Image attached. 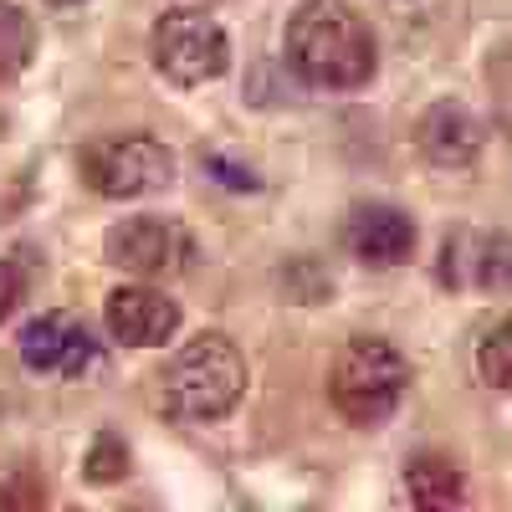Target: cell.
<instances>
[{
  "label": "cell",
  "mask_w": 512,
  "mask_h": 512,
  "mask_svg": "<svg viewBox=\"0 0 512 512\" xmlns=\"http://www.w3.org/2000/svg\"><path fill=\"white\" fill-rule=\"evenodd\" d=\"M477 374L487 379V390L512 395V318L482 333V344H477Z\"/></svg>",
  "instance_id": "5bb4252c"
},
{
  "label": "cell",
  "mask_w": 512,
  "mask_h": 512,
  "mask_svg": "<svg viewBox=\"0 0 512 512\" xmlns=\"http://www.w3.org/2000/svg\"><path fill=\"white\" fill-rule=\"evenodd\" d=\"M287 67L313 88L354 93L379 67V41L349 0H303L287 21Z\"/></svg>",
  "instance_id": "6da1fadb"
},
{
  "label": "cell",
  "mask_w": 512,
  "mask_h": 512,
  "mask_svg": "<svg viewBox=\"0 0 512 512\" xmlns=\"http://www.w3.org/2000/svg\"><path fill=\"white\" fill-rule=\"evenodd\" d=\"M108 262L139 282H164V277H180L195 262V241L175 216H128L108 231L103 241Z\"/></svg>",
  "instance_id": "8992f818"
},
{
  "label": "cell",
  "mask_w": 512,
  "mask_h": 512,
  "mask_svg": "<svg viewBox=\"0 0 512 512\" xmlns=\"http://www.w3.org/2000/svg\"><path fill=\"white\" fill-rule=\"evenodd\" d=\"M405 492L415 507L425 512H441V507H461L466 502V477L461 466L441 451H420L410 466H405Z\"/></svg>",
  "instance_id": "7c38bea8"
},
{
  "label": "cell",
  "mask_w": 512,
  "mask_h": 512,
  "mask_svg": "<svg viewBox=\"0 0 512 512\" xmlns=\"http://www.w3.org/2000/svg\"><path fill=\"white\" fill-rule=\"evenodd\" d=\"M93 338L82 333L77 323H57V318H36L26 333H21V364L26 369H41V374H82L93 364Z\"/></svg>",
  "instance_id": "8fae6325"
},
{
  "label": "cell",
  "mask_w": 512,
  "mask_h": 512,
  "mask_svg": "<svg viewBox=\"0 0 512 512\" xmlns=\"http://www.w3.org/2000/svg\"><path fill=\"white\" fill-rule=\"evenodd\" d=\"M26 297V272L16 262H0V323H6Z\"/></svg>",
  "instance_id": "2e32d148"
},
{
  "label": "cell",
  "mask_w": 512,
  "mask_h": 512,
  "mask_svg": "<svg viewBox=\"0 0 512 512\" xmlns=\"http://www.w3.org/2000/svg\"><path fill=\"white\" fill-rule=\"evenodd\" d=\"M405 390H410V364L390 338H379V333L349 338L333 359V374H328V400L349 425L390 420L400 410Z\"/></svg>",
  "instance_id": "3957f363"
},
{
  "label": "cell",
  "mask_w": 512,
  "mask_h": 512,
  "mask_svg": "<svg viewBox=\"0 0 512 512\" xmlns=\"http://www.w3.org/2000/svg\"><path fill=\"white\" fill-rule=\"evenodd\" d=\"M436 272L451 287L512 292V231H472V226L451 231V241L441 246Z\"/></svg>",
  "instance_id": "52a82bcc"
},
{
  "label": "cell",
  "mask_w": 512,
  "mask_h": 512,
  "mask_svg": "<svg viewBox=\"0 0 512 512\" xmlns=\"http://www.w3.org/2000/svg\"><path fill=\"white\" fill-rule=\"evenodd\" d=\"M154 67L175 82V88H200L216 82L231 67V41L216 16L195 6H175L154 21Z\"/></svg>",
  "instance_id": "5b68a950"
},
{
  "label": "cell",
  "mask_w": 512,
  "mask_h": 512,
  "mask_svg": "<svg viewBox=\"0 0 512 512\" xmlns=\"http://www.w3.org/2000/svg\"><path fill=\"white\" fill-rule=\"evenodd\" d=\"M246 395V359L226 333H195L164 369V400L180 420H226Z\"/></svg>",
  "instance_id": "7a4b0ae2"
},
{
  "label": "cell",
  "mask_w": 512,
  "mask_h": 512,
  "mask_svg": "<svg viewBox=\"0 0 512 512\" xmlns=\"http://www.w3.org/2000/svg\"><path fill=\"white\" fill-rule=\"evenodd\" d=\"M52 6H82V0H52Z\"/></svg>",
  "instance_id": "e0dca14e"
},
{
  "label": "cell",
  "mask_w": 512,
  "mask_h": 512,
  "mask_svg": "<svg viewBox=\"0 0 512 512\" xmlns=\"http://www.w3.org/2000/svg\"><path fill=\"white\" fill-rule=\"evenodd\" d=\"M344 246L364 267H395L415 251V221L400 205H379V200L354 205L349 221H344Z\"/></svg>",
  "instance_id": "30bf717a"
},
{
  "label": "cell",
  "mask_w": 512,
  "mask_h": 512,
  "mask_svg": "<svg viewBox=\"0 0 512 512\" xmlns=\"http://www.w3.org/2000/svg\"><path fill=\"white\" fill-rule=\"evenodd\" d=\"M36 57V26L21 6L0 0V82L6 77H21L26 62Z\"/></svg>",
  "instance_id": "4fadbf2b"
},
{
  "label": "cell",
  "mask_w": 512,
  "mask_h": 512,
  "mask_svg": "<svg viewBox=\"0 0 512 512\" xmlns=\"http://www.w3.org/2000/svg\"><path fill=\"white\" fill-rule=\"evenodd\" d=\"M82 180L103 200H139L154 190L175 185V154H169L154 134H108L93 139L77 159Z\"/></svg>",
  "instance_id": "277c9868"
},
{
  "label": "cell",
  "mask_w": 512,
  "mask_h": 512,
  "mask_svg": "<svg viewBox=\"0 0 512 512\" xmlns=\"http://www.w3.org/2000/svg\"><path fill=\"white\" fill-rule=\"evenodd\" d=\"M415 154L431 169H472L482 154V118L461 98H441L415 123Z\"/></svg>",
  "instance_id": "9c48e42d"
},
{
  "label": "cell",
  "mask_w": 512,
  "mask_h": 512,
  "mask_svg": "<svg viewBox=\"0 0 512 512\" xmlns=\"http://www.w3.org/2000/svg\"><path fill=\"white\" fill-rule=\"evenodd\" d=\"M103 318H108V333L118 338L123 349H164L169 338L180 333L175 297H164L149 282H128V287L108 292Z\"/></svg>",
  "instance_id": "ba28073f"
},
{
  "label": "cell",
  "mask_w": 512,
  "mask_h": 512,
  "mask_svg": "<svg viewBox=\"0 0 512 512\" xmlns=\"http://www.w3.org/2000/svg\"><path fill=\"white\" fill-rule=\"evenodd\" d=\"M82 472H88V482H93V487L123 482V477H128V446H123L113 431H103V436L93 441L88 461H82Z\"/></svg>",
  "instance_id": "9a60e30c"
}]
</instances>
